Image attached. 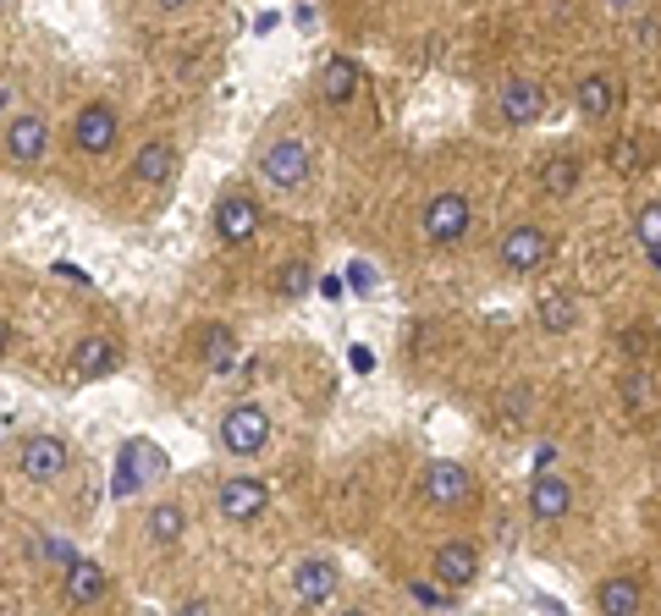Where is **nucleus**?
<instances>
[{
  "instance_id": "1",
  "label": "nucleus",
  "mask_w": 661,
  "mask_h": 616,
  "mask_svg": "<svg viewBox=\"0 0 661 616\" xmlns=\"http://www.w3.org/2000/svg\"><path fill=\"white\" fill-rule=\"evenodd\" d=\"M419 501L436 506V512H469L480 501V479H475V468L441 458L419 473Z\"/></svg>"
},
{
  "instance_id": "2",
  "label": "nucleus",
  "mask_w": 661,
  "mask_h": 616,
  "mask_svg": "<svg viewBox=\"0 0 661 616\" xmlns=\"http://www.w3.org/2000/svg\"><path fill=\"white\" fill-rule=\"evenodd\" d=\"M551 254H557V243H551V232L535 226V220L507 226V232H501V248H496V259H501L507 276H535V270L551 265Z\"/></svg>"
},
{
  "instance_id": "3",
  "label": "nucleus",
  "mask_w": 661,
  "mask_h": 616,
  "mask_svg": "<svg viewBox=\"0 0 661 616\" xmlns=\"http://www.w3.org/2000/svg\"><path fill=\"white\" fill-rule=\"evenodd\" d=\"M309 165H315V160H309V144L287 133V138H271V144H265V154H260V182H271L276 193H298V187L309 182Z\"/></svg>"
},
{
  "instance_id": "4",
  "label": "nucleus",
  "mask_w": 661,
  "mask_h": 616,
  "mask_svg": "<svg viewBox=\"0 0 661 616\" xmlns=\"http://www.w3.org/2000/svg\"><path fill=\"white\" fill-rule=\"evenodd\" d=\"M265 446H271V413H265L260 402L226 408V419H221V452H232V458H260Z\"/></svg>"
},
{
  "instance_id": "5",
  "label": "nucleus",
  "mask_w": 661,
  "mask_h": 616,
  "mask_svg": "<svg viewBox=\"0 0 661 616\" xmlns=\"http://www.w3.org/2000/svg\"><path fill=\"white\" fill-rule=\"evenodd\" d=\"M469 226H475V209H469L464 193H436V198L425 204V215H419V232H425V243H436V248L464 243Z\"/></svg>"
},
{
  "instance_id": "6",
  "label": "nucleus",
  "mask_w": 661,
  "mask_h": 616,
  "mask_svg": "<svg viewBox=\"0 0 661 616\" xmlns=\"http://www.w3.org/2000/svg\"><path fill=\"white\" fill-rule=\"evenodd\" d=\"M430 578H436L447 595H464V589L480 578V545H469V540H447V545L436 551V562H430Z\"/></svg>"
},
{
  "instance_id": "7",
  "label": "nucleus",
  "mask_w": 661,
  "mask_h": 616,
  "mask_svg": "<svg viewBox=\"0 0 661 616\" xmlns=\"http://www.w3.org/2000/svg\"><path fill=\"white\" fill-rule=\"evenodd\" d=\"M67 462H72V446H67L61 435H28V441L17 446V468H22V479H33V484L61 479Z\"/></svg>"
},
{
  "instance_id": "8",
  "label": "nucleus",
  "mask_w": 661,
  "mask_h": 616,
  "mask_svg": "<svg viewBox=\"0 0 661 616\" xmlns=\"http://www.w3.org/2000/svg\"><path fill=\"white\" fill-rule=\"evenodd\" d=\"M540 111H546V89H540L535 78H507V83L496 89V122L529 127V122H540Z\"/></svg>"
},
{
  "instance_id": "9",
  "label": "nucleus",
  "mask_w": 661,
  "mask_h": 616,
  "mask_svg": "<svg viewBox=\"0 0 661 616\" xmlns=\"http://www.w3.org/2000/svg\"><path fill=\"white\" fill-rule=\"evenodd\" d=\"M116 133H122L116 111H111L105 100H94V105H83L78 122H72V150L78 154H111L116 150Z\"/></svg>"
},
{
  "instance_id": "10",
  "label": "nucleus",
  "mask_w": 661,
  "mask_h": 616,
  "mask_svg": "<svg viewBox=\"0 0 661 616\" xmlns=\"http://www.w3.org/2000/svg\"><path fill=\"white\" fill-rule=\"evenodd\" d=\"M215 501H221V517H226V523H254V517L265 512V501H271V484L237 473V479H221Z\"/></svg>"
},
{
  "instance_id": "11",
  "label": "nucleus",
  "mask_w": 661,
  "mask_h": 616,
  "mask_svg": "<svg viewBox=\"0 0 661 616\" xmlns=\"http://www.w3.org/2000/svg\"><path fill=\"white\" fill-rule=\"evenodd\" d=\"M260 220H265V215H260V204H254L248 193H226V198L215 204V237L232 243V248H237V243H254Z\"/></svg>"
},
{
  "instance_id": "12",
  "label": "nucleus",
  "mask_w": 661,
  "mask_h": 616,
  "mask_svg": "<svg viewBox=\"0 0 661 616\" xmlns=\"http://www.w3.org/2000/svg\"><path fill=\"white\" fill-rule=\"evenodd\" d=\"M568 512H573V484L540 468L535 484H529V517H535V523H562Z\"/></svg>"
},
{
  "instance_id": "13",
  "label": "nucleus",
  "mask_w": 661,
  "mask_h": 616,
  "mask_svg": "<svg viewBox=\"0 0 661 616\" xmlns=\"http://www.w3.org/2000/svg\"><path fill=\"white\" fill-rule=\"evenodd\" d=\"M44 150H50V127H44V116L22 111V116L6 127V160H11V165H39Z\"/></svg>"
},
{
  "instance_id": "14",
  "label": "nucleus",
  "mask_w": 661,
  "mask_h": 616,
  "mask_svg": "<svg viewBox=\"0 0 661 616\" xmlns=\"http://www.w3.org/2000/svg\"><path fill=\"white\" fill-rule=\"evenodd\" d=\"M336 584H342V573H336V562H326V556H309V562L293 567V595L304 606H330L336 600Z\"/></svg>"
},
{
  "instance_id": "15",
  "label": "nucleus",
  "mask_w": 661,
  "mask_h": 616,
  "mask_svg": "<svg viewBox=\"0 0 661 616\" xmlns=\"http://www.w3.org/2000/svg\"><path fill=\"white\" fill-rule=\"evenodd\" d=\"M618 78H607V72H590V78H579V89H573V105H579V116L584 122H607L612 111H618Z\"/></svg>"
},
{
  "instance_id": "16",
  "label": "nucleus",
  "mask_w": 661,
  "mask_h": 616,
  "mask_svg": "<svg viewBox=\"0 0 661 616\" xmlns=\"http://www.w3.org/2000/svg\"><path fill=\"white\" fill-rule=\"evenodd\" d=\"M596 606H601L607 616H640L645 612V578H634V573L607 578L601 595H596Z\"/></svg>"
},
{
  "instance_id": "17",
  "label": "nucleus",
  "mask_w": 661,
  "mask_h": 616,
  "mask_svg": "<svg viewBox=\"0 0 661 616\" xmlns=\"http://www.w3.org/2000/svg\"><path fill=\"white\" fill-rule=\"evenodd\" d=\"M133 182H144V187H161L176 176V150H171V138H150L139 160H133V171H128Z\"/></svg>"
},
{
  "instance_id": "18",
  "label": "nucleus",
  "mask_w": 661,
  "mask_h": 616,
  "mask_svg": "<svg viewBox=\"0 0 661 616\" xmlns=\"http://www.w3.org/2000/svg\"><path fill=\"white\" fill-rule=\"evenodd\" d=\"M116 358H122V347H116L111 336H83V341L72 347V369H78L83 380L111 374V369H116Z\"/></svg>"
},
{
  "instance_id": "19",
  "label": "nucleus",
  "mask_w": 661,
  "mask_h": 616,
  "mask_svg": "<svg viewBox=\"0 0 661 616\" xmlns=\"http://www.w3.org/2000/svg\"><path fill=\"white\" fill-rule=\"evenodd\" d=\"M105 589H111V578H105V567H100V562H89V556H72V562H67V600L94 606Z\"/></svg>"
},
{
  "instance_id": "20",
  "label": "nucleus",
  "mask_w": 661,
  "mask_h": 616,
  "mask_svg": "<svg viewBox=\"0 0 661 616\" xmlns=\"http://www.w3.org/2000/svg\"><path fill=\"white\" fill-rule=\"evenodd\" d=\"M144 534H150L155 545H176V540L187 534V512H182L176 501H155V506L144 512Z\"/></svg>"
},
{
  "instance_id": "21",
  "label": "nucleus",
  "mask_w": 661,
  "mask_h": 616,
  "mask_svg": "<svg viewBox=\"0 0 661 616\" xmlns=\"http://www.w3.org/2000/svg\"><path fill=\"white\" fill-rule=\"evenodd\" d=\"M540 330H551V336H568L573 325H579V304H573V292H540Z\"/></svg>"
},
{
  "instance_id": "22",
  "label": "nucleus",
  "mask_w": 661,
  "mask_h": 616,
  "mask_svg": "<svg viewBox=\"0 0 661 616\" xmlns=\"http://www.w3.org/2000/svg\"><path fill=\"white\" fill-rule=\"evenodd\" d=\"M579 176H584L579 154H551V160L540 165V187H546L551 198H568V193L579 187Z\"/></svg>"
},
{
  "instance_id": "23",
  "label": "nucleus",
  "mask_w": 661,
  "mask_h": 616,
  "mask_svg": "<svg viewBox=\"0 0 661 616\" xmlns=\"http://www.w3.org/2000/svg\"><path fill=\"white\" fill-rule=\"evenodd\" d=\"M321 89H326V105H347L358 94V66L347 55H330L326 72H321Z\"/></svg>"
},
{
  "instance_id": "24",
  "label": "nucleus",
  "mask_w": 661,
  "mask_h": 616,
  "mask_svg": "<svg viewBox=\"0 0 661 616\" xmlns=\"http://www.w3.org/2000/svg\"><path fill=\"white\" fill-rule=\"evenodd\" d=\"M607 160H612V171L634 176V171L645 165V144H640V133H623V138H612V150H607Z\"/></svg>"
},
{
  "instance_id": "25",
  "label": "nucleus",
  "mask_w": 661,
  "mask_h": 616,
  "mask_svg": "<svg viewBox=\"0 0 661 616\" xmlns=\"http://www.w3.org/2000/svg\"><path fill=\"white\" fill-rule=\"evenodd\" d=\"M634 237H640V248H661V198L640 204V215H634Z\"/></svg>"
},
{
  "instance_id": "26",
  "label": "nucleus",
  "mask_w": 661,
  "mask_h": 616,
  "mask_svg": "<svg viewBox=\"0 0 661 616\" xmlns=\"http://www.w3.org/2000/svg\"><path fill=\"white\" fill-rule=\"evenodd\" d=\"M276 292H282V298H304V292H309V265H282Z\"/></svg>"
},
{
  "instance_id": "27",
  "label": "nucleus",
  "mask_w": 661,
  "mask_h": 616,
  "mask_svg": "<svg viewBox=\"0 0 661 616\" xmlns=\"http://www.w3.org/2000/svg\"><path fill=\"white\" fill-rule=\"evenodd\" d=\"M204 352H210V369H226L232 363V336L226 330H204Z\"/></svg>"
},
{
  "instance_id": "28",
  "label": "nucleus",
  "mask_w": 661,
  "mask_h": 616,
  "mask_svg": "<svg viewBox=\"0 0 661 616\" xmlns=\"http://www.w3.org/2000/svg\"><path fill=\"white\" fill-rule=\"evenodd\" d=\"M623 397H629V408H645V402H651V380H645V374H629V380H623Z\"/></svg>"
},
{
  "instance_id": "29",
  "label": "nucleus",
  "mask_w": 661,
  "mask_h": 616,
  "mask_svg": "<svg viewBox=\"0 0 661 616\" xmlns=\"http://www.w3.org/2000/svg\"><path fill=\"white\" fill-rule=\"evenodd\" d=\"M408 600H414V606H447L452 595H447V589H430V584H414V589H408Z\"/></svg>"
},
{
  "instance_id": "30",
  "label": "nucleus",
  "mask_w": 661,
  "mask_h": 616,
  "mask_svg": "<svg viewBox=\"0 0 661 616\" xmlns=\"http://www.w3.org/2000/svg\"><path fill=\"white\" fill-rule=\"evenodd\" d=\"M39 545H44V556H50V562H61V567L72 562V545H67V540H55V534H44Z\"/></svg>"
},
{
  "instance_id": "31",
  "label": "nucleus",
  "mask_w": 661,
  "mask_h": 616,
  "mask_svg": "<svg viewBox=\"0 0 661 616\" xmlns=\"http://www.w3.org/2000/svg\"><path fill=\"white\" fill-rule=\"evenodd\" d=\"M55 276H61V281H78V287H83V281H89V276H83V270H78V265H67V259H61V265H55Z\"/></svg>"
},
{
  "instance_id": "32",
  "label": "nucleus",
  "mask_w": 661,
  "mask_h": 616,
  "mask_svg": "<svg viewBox=\"0 0 661 616\" xmlns=\"http://www.w3.org/2000/svg\"><path fill=\"white\" fill-rule=\"evenodd\" d=\"M161 11H182V6H193V0H155Z\"/></svg>"
},
{
  "instance_id": "33",
  "label": "nucleus",
  "mask_w": 661,
  "mask_h": 616,
  "mask_svg": "<svg viewBox=\"0 0 661 616\" xmlns=\"http://www.w3.org/2000/svg\"><path fill=\"white\" fill-rule=\"evenodd\" d=\"M6 347H11V325L0 319V352H6Z\"/></svg>"
},
{
  "instance_id": "34",
  "label": "nucleus",
  "mask_w": 661,
  "mask_h": 616,
  "mask_svg": "<svg viewBox=\"0 0 661 616\" xmlns=\"http://www.w3.org/2000/svg\"><path fill=\"white\" fill-rule=\"evenodd\" d=\"M645 254H651V265H657V270H661V248H645Z\"/></svg>"
},
{
  "instance_id": "35",
  "label": "nucleus",
  "mask_w": 661,
  "mask_h": 616,
  "mask_svg": "<svg viewBox=\"0 0 661 616\" xmlns=\"http://www.w3.org/2000/svg\"><path fill=\"white\" fill-rule=\"evenodd\" d=\"M0 6H6V0H0Z\"/></svg>"
}]
</instances>
